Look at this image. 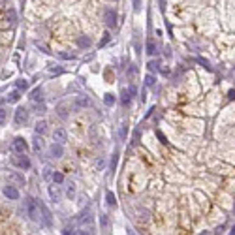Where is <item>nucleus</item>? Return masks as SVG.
<instances>
[{
  "instance_id": "412c9836",
  "label": "nucleus",
  "mask_w": 235,
  "mask_h": 235,
  "mask_svg": "<svg viewBox=\"0 0 235 235\" xmlns=\"http://www.w3.org/2000/svg\"><path fill=\"white\" fill-rule=\"evenodd\" d=\"M17 88H19V91H27V88H28V81H25V79L17 81Z\"/></svg>"
},
{
  "instance_id": "9d476101",
  "label": "nucleus",
  "mask_w": 235,
  "mask_h": 235,
  "mask_svg": "<svg viewBox=\"0 0 235 235\" xmlns=\"http://www.w3.org/2000/svg\"><path fill=\"white\" fill-rule=\"evenodd\" d=\"M49 196H51V199L55 201V203H59V201H60V190L57 188V186H49Z\"/></svg>"
},
{
  "instance_id": "7ed1b4c3",
  "label": "nucleus",
  "mask_w": 235,
  "mask_h": 235,
  "mask_svg": "<svg viewBox=\"0 0 235 235\" xmlns=\"http://www.w3.org/2000/svg\"><path fill=\"white\" fill-rule=\"evenodd\" d=\"M27 120H28V109L17 107L15 109V124L17 126H23V124H27Z\"/></svg>"
},
{
  "instance_id": "a211bd4d",
  "label": "nucleus",
  "mask_w": 235,
  "mask_h": 235,
  "mask_svg": "<svg viewBox=\"0 0 235 235\" xmlns=\"http://www.w3.org/2000/svg\"><path fill=\"white\" fill-rule=\"evenodd\" d=\"M130 100H132V92H130V91H124V92H122V104L128 105Z\"/></svg>"
},
{
  "instance_id": "39448f33",
  "label": "nucleus",
  "mask_w": 235,
  "mask_h": 235,
  "mask_svg": "<svg viewBox=\"0 0 235 235\" xmlns=\"http://www.w3.org/2000/svg\"><path fill=\"white\" fill-rule=\"evenodd\" d=\"M53 139L57 141V143H62V145H64L66 141H68V134H66L64 128H57V130L53 132Z\"/></svg>"
},
{
  "instance_id": "f03ea898",
  "label": "nucleus",
  "mask_w": 235,
  "mask_h": 235,
  "mask_svg": "<svg viewBox=\"0 0 235 235\" xmlns=\"http://www.w3.org/2000/svg\"><path fill=\"white\" fill-rule=\"evenodd\" d=\"M13 166L21 167V169H30V158L25 152H17V156H13Z\"/></svg>"
},
{
  "instance_id": "423d86ee",
  "label": "nucleus",
  "mask_w": 235,
  "mask_h": 235,
  "mask_svg": "<svg viewBox=\"0 0 235 235\" xmlns=\"http://www.w3.org/2000/svg\"><path fill=\"white\" fill-rule=\"evenodd\" d=\"M4 196H6V198H9V199H19V198H21L19 190H17L15 186H12V184L4 186Z\"/></svg>"
},
{
  "instance_id": "f3484780",
  "label": "nucleus",
  "mask_w": 235,
  "mask_h": 235,
  "mask_svg": "<svg viewBox=\"0 0 235 235\" xmlns=\"http://www.w3.org/2000/svg\"><path fill=\"white\" fill-rule=\"evenodd\" d=\"M8 122V111L6 109H0V126H4Z\"/></svg>"
},
{
  "instance_id": "f8f14e48",
  "label": "nucleus",
  "mask_w": 235,
  "mask_h": 235,
  "mask_svg": "<svg viewBox=\"0 0 235 235\" xmlns=\"http://www.w3.org/2000/svg\"><path fill=\"white\" fill-rule=\"evenodd\" d=\"M43 92H41V88H34V91H32V94H30V100L32 102H41V96Z\"/></svg>"
},
{
  "instance_id": "4be33fe9",
  "label": "nucleus",
  "mask_w": 235,
  "mask_h": 235,
  "mask_svg": "<svg viewBox=\"0 0 235 235\" xmlns=\"http://www.w3.org/2000/svg\"><path fill=\"white\" fill-rule=\"evenodd\" d=\"M77 43H79L81 47H88V45H91V40H88V38H79Z\"/></svg>"
},
{
  "instance_id": "cd10ccee",
  "label": "nucleus",
  "mask_w": 235,
  "mask_h": 235,
  "mask_svg": "<svg viewBox=\"0 0 235 235\" xmlns=\"http://www.w3.org/2000/svg\"><path fill=\"white\" fill-rule=\"evenodd\" d=\"M126 137V126H120V139Z\"/></svg>"
},
{
  "instance_id": "aec40b11",
  "label": "nucleus",
  "mask_w": 235,
  "mask_h": 235,
  "mask_svg": "<svg viewBox=\"0 0 235 235\" xmlns=\"http://www.w3.org/2000/svg\"><path fill=\"white\" fill-rule=\"evenodd\" d=\"M105 198H107V203H109L111 207H115V205H117V199H115L113 192H107V196H105Z\"/></svg>"
},
{
  "instance_id": "1a4fd4ad",
  "label": "nucleus",
  "mask_w": 235,
  "mask_h": 235,
  "mask_svg": "<svg viewBox=\"0 0 235 235\" xmlns=\"http://www.w3.org/2000/svg\"><path fill=\"white\" fill-rule=\"evenodd\" d=\"M115 19H117V15H115L113 9H105V21H107L109 27H115Z\"/></svg>"
},
{
  "instance_id": "b1692460",
  "label": "nucleus",
  "mask_w": 235,
  "mask_h": 235,
  "mask_svg": "<svg viewBox=\"0 0 235 235\" xmlns=\"http://www.w3.org/2000/svg\"><path fill=\"white\" fill-rule=\"evenodd\" d=\"M104 100H105V104H107V105H113V104H115L113 94H105V98H104Z\"/></svg>"
},
{
  "instance_id": "20e7f679",
  "label": "nucleus",
  "mask_w": 235,
  "mask_h": 235,
  "mask_svg": "<svg viewBox=\"0 0 235 235\" xmlns=\"http://www.w3.org/2000/svg\"><path fill=\"white\" fill-rule=\"evenodd\" d=\"M49 154L53 156V158H62V154H64V149H62V143H57L55 141L51 147H49Z\"/></svg>"
},
{
  "instance_id": "a878e982",
  "label": "nucleus",
  "mask_w": 235,
  "mask_h": 235,
  "mask_svg": "<svg viewBox=\"0 0 235 235\" xmlns=\"http://www.w3.org/2000/svg\"><path fill=\"white\" fill-rule=\"evenodd\" d=\"M117 160H119V154L115 152L113 154V160H111V167H113V169H115V166H117Z\"/></svg>"
},
{
  "instance_id": "2eb2a0df",
  "label": "nucleus",
  "mask_w": 235,
  "mask_h": 235,
  "mask_svg": "<svg viewBox=\"0 0 235 235\" xmlns=\"http://www.w3.org/2000/svg\"><path fill=\"white\" fill-rule=\"evenodd\" d=\"M51 179H53V183H57V184H62V183H64V175L59 173V171H55V173L51 175Z\"/></svg>"
},
{
  "instance_id": "393cba45",
  "label": "nucleus",
  "mask_w": 235,
  "mask_h": 235,
  "mask_svg": "<svg viewBox=\"0 0 235 235\" xmlns=\"http://www.w3.org/2000/svg\"><path fill=\"white\" fill-rule=\"evenodd\" d=\"M145 85H147V87H152V85H154V75H147V77H145Z\"/></svg>"
},
{
  "instance_id": "bb28decb",
  "label": "nucleus",
  "mask_w": 235,
  "mask_h": 235,
  "mask_svg": "<svg viewBox=\"0 0 235 235\" xmlns=\"http://www.w3.org/2000/svg\"><path fill=\"white\" fill-rule=\"evenodd\" d=\"M100 220H102V226H104V228H107V216H105V215H102V216H100Z\"/></svg>"
},
{
  "instance_id": "ddd939ff",
  "label": "nucleus",
  "mask_w": 235,
  "mask_h": 235,
  "mask_svg": "<svg viewBox=\"0 0 235 235\" xmlns=\"http://www.w3.org/2000/svg\"><path fill=\"white\" fill-rule=\"evenodd\" d=\"M88 104H91V102H88L87 96H77V98H75V105H77V107H87Z\"/></svg>"
},
{
  "instance_id": "5701e85b",
  "label": "nucleus",
  "mask_w": 235,
  "mask_h": 235,
  "mask_svg": "<svg viewBox=\"0 0 235 235\" xmlns=\"http://www.w3.org/2000/svg\"><path fill=\"white\" fill-rule=\"evenodd\" d=\"M19 98H21V96H19V92L15 91V92H12V94H9V96H8V102H12V104H13V102H17V100H19Z\"/></svg>"
},
{
  "instance_id": "9b49d317",
  "label": "nucleus",
  "mask_w": 235,
  "mask_h": 235,
  "mask_svg": "<svg viewBox=\"0 0 235 235\" xmlns=\"http://www.w3.org/2000/svg\"><path fill=\"white\" fill-rule=\"evenodd\" d=\"M40 207H41V215H43V216H41V220L45 222V226H51V212L47 211V207H43L41 203H40Z\"/></svg>"
},
{
  "instance_id": "0eeeda50",
  "label": "nucleus",
  "mask_w": 235,
  "mask_h": 235,
  "mask_svg": "<svg viewBox=\"0 0 235 235\" xmlns=\"http://www.w3.org/2000/svg\"><path fill=\"white\" fill-rule=\"evenodd\" d=\"M12 147H13L15 152H25V151H27V141H25L23 137H15L13 143H12Z\"/></svg>"
},
{
  "instance_id": "4468645a",
  "label": "nucleus",
  "mask_w": 235,
  "mask_h": 235,
  "mask_svg": "<svg viewBox=\"0 0 235 235\" xmlns=\"http://www.w3.org/2000/svg\"><path fill=\"white\" fill-rule=\"evenodd\" d=\"M41 149H43V139H41L40 134H36V137H34V151L38 152V151H41Z\"/></svg>"
},
{
  "instance_id": "6e6552de",
  "label": "nucleus",
  "mask_w": 235,
  "mask_h": 235,
  "mask_svg": "<svg viewBox=\"0 0 235 235\" xmlns=\"http://www.w3.org/2000/svg\"><path fill=\"white\" fill-rule=\"evenodd\" d=\"M34 130H36V134L43 136V134L47 132V122H45V120H38V122H36V126H34Z\"/></svg>"
},
{
  "instance_id": "dca6fc26",
  "label": "nucleus",
  "mask_w": 235,
  "mask_h": 235,
  "mask_svg": "<svg viewBox=\"0 0 235 235\" xmlns=\"http://www.w3.org/2000/svg\"><path fill=\"white\" fill-rule=\"evenodd\" d=\"M147 53H149V55H154V53H156V43H154V40H147Z\"/></svg>"
},
{
  "instance_id": "6ab92c4d",
  "label": "nucleus",
  "mask_w": 235,
  "mask_h": 235,
  "mask_svg": "<svg viewBox=\"0 0 235 235\" xmlns=\"http://www.w3.org/2000/svg\"><path fill=\"white\" fill-rule=\"evenodd\" d=\"M66 194H68V198H70V199L75 196V184H73V183H70V184H68V188H66Z\"/></svg>"
},
{
  "instance_id": "f257e3e1",
  "label": "nucleus",
  "mask_w": 235,
  "mask_h": 235,
  "mask_svg": "<svg viewBox=\"0 0 235 235\" xmlns=\"http://www.w3.org/2000/svg\"><path fill=\"white\" fill-rule=\"evenodd\" d=\"M25 207H27V215L30 216L32 222H41V207L34 198H27Z\"/></svg>"
}]
</instances>
